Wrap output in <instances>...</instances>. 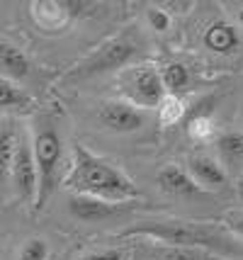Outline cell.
Masks as SVG:
<instances>
[{
	"instance_id": "obj_23",
	"label": "cell",
	"mask_w": 243,
	"mask_h": 260,
	"mask_svg": "<svg viewBox=\"0 0 243 260\" xmlns=\"http://www.w3.org/2000/svg\"><path fill=\"white\" fill-rule=\"evenodd\" d=\"M76 260H127V250L124 248H105L100 253H88L83 258Z\"/></svg>"
},
{
	"instance_id": "obj_26",
	"label": "cell",
	"mask_w": 243,
	"mask_h": 260,
	"mask_svg": "<svg viewBox=\"0 0 243 260\" xmlns=\"http://www.w3.org/2000/svg\"><path fill=\"white\" fill-rule=\"evenodd\" d=\"M241 185H243V178H241Z\"/></svg>"
},
{
	"instance_id": "obj_14",
	"label": "cell",
	"mask_w": 243,
	"mask_h": 260,
	"mask_svg": "<svg viewBox=\"0 0 243 260\" xmlns=\"http://www.w3.org/2000/svg\"><path fill=\"white\" fill-rule=\"evenodd\" d=\"M32 15H34V22L42 29L54 32L58 27L68 22V12L63 8V3H54V0H42V3H32Z\"/></svg>"
},
{
	"instance_id": "obj_9",
	"label": "cell",
	"mask_w": 243,
	"mask_h": 260,
	"mask_svg": "<svg viewBox=\"0 0 243 260\" xmlns=\"http://www.w3.org/2000/svg\"><path fill=\"white\" fill-rule=\"evenodd\" d=\"M202 42L212 54H233L238 44H241V37H238V29L236 24L226 22V20H214L204 29V37Z\"/></svg>"
},
{
	"instance_id": "obj_13",
	"label": "cell",
	"mask_w": 243,
	"mask_h": 260,
	"mask_svg": "<svg viewBox=\"0 0 243 260\" xmlns=\"http://www.w3.org/2000/svg\"><path fill=\"white\" fill-rule=\"evenodd\" d=\"M0 71L8 78H27L32 71V63L22 49L8 44V42H0Z\"/></svg>"
},
{
	"instance_id": "obj_15",
	"label": "cell",
	"mask_w": 243,
	"mask_h": 260,
	"mask_svg": "<svg viewBox=\"0 0 243 260\" xmlns=\"http://www.w3.org/2000/svg\"><path fill=\"white\" fill-rule=\"evenodd\" d=\"M158 73H161L165 95H178L180 90H185L187 83H190V71L180 61H168L163 68H158Z\"/></svg>"
},
{
	"instance_id": "obj_8",
	"label": "cell",
	"mask_w": 243,
	"mask_h": 260,
	"mask_svg": "<svg viewBox=\"0 0 243 260\" xmlns=\"http://www.w3.org/2000/svg\"><path fill=\"white\" fill-rule=\"evenodd\" d=\"M187 175L195 180V185L199 190H221L226 185V180H229V173L221 168L219 160L207 156V153L190 156V160H187Z\"/></svg>"
},
{
	"instance_id": "obj_2",
	"label": "cell",
	"mask_w": 243,
	"mask_h": 260,
	"mask_svg": "<svg viewBox=\"0 0 243 260\" xmlns=\"http://www.w3.org/2000/svg\"><path fill=\"white\" fill-rule=\"evenodd\" d=\"M122 236H146L165 246H183V248H199L209 253H226L231 250L229 236L217 226L197 224V221H183V219H170V221H139Z\"/></svg>"
},
{
	"instance_id": "obj_20",
	"label": "cell",
	"mask_w": 243,
	"mask_h": 260,
	"mask_svg": "<svg viewBox=\"0 0 243 260\" xmlns=\"http://www.w3.org/2000/svg\"><path fill=\"white\" fill-rule=\"evenodd\" d=\"M187 136H190L192 141H199V144L209 141V139L214 136V119H212L209 114H195V117L187 122Z\"/></svg>"
},
{
	"instance_id": "obj_4",
	"label": "cell",
	"mask_w": 243,
	"mask_h": 260,
	"mask_svg": "<svg viewBox=\"0 0 243 260\" xmlns=\"http://www.w3.org/2000/svg\"><path fill=\"white\" fill-rule=\"evenodd\" d=\"M122 90L129 98V105L139 107V110H149V107H158V102L163 100V83L158 68L151 63H139L134 68H127L122 73Z\"/></svg>"
},
{
	"instance_id": "obj_18",
	"label": "cell",
	"mask_w": 243,
	"mask_h": 260,
	"mask_svg": "<svg viewBox=\"0 0 243 260\" xmlns=\"http://www.w3.org/2000/svg\"><path fill=\"white\" fill-rule=\"evenodd\" d=\"M32 105V98L17 88L12 80L0 78V110H24Z\"/></svg>"
},
{
	"instance_id": "obj_16",
	"label": "cell",
	"mask_w": 243,
	"mask_h": 260,
	"mask_svg": "<svg viewBox=\"0 0 243 260\" xmlns=\"http://www.w3.org/2000/svg\"><path fill=\"white\" fill-rule=\"evenodd\" d=\"M17 129L12 124L0 126V182L10 178L12 158H15V148H17Z\"/></svg>"
},
{
	"instance_id": "obj_7",
	"label": "cell",
	"mask_w": 243,
	"mask_h": 260,
	"mask_svg": "<svg viewBox=\"0 0 243 260\" xmlns=\"http://www.w3.org/2000/svg\"><path fill=\"white\" fill-rule=\"evenodd\" d=\"M97 119L105 129L117 132V134H129V132H136L146 124V114L144 110L129 105L124 100H110L102 102L100 110H97Z\"/></svg>"
},
{
	"instance_id": "obj_11",
	"label": "cell",
	"mask_w": 243,
	"mask_h": 260,
	"mask_svg": "<svg viewBox=\"0 0 243 260\" xmlns=\"http://www.w3.org/2000/svg\"><path fill=\"white\" fill-rule=\"evenodd\" d=\"M156 182L165 194H173V197H192L199 194L202 190L195 185V180L187 175L185 168H178V166H165L158 170Z\"/></svg>"
},
{
	"instance_id": "obj_1",
	"label": "cell",
	"mask_w": 243,
	"mask_h": 260,
	"mask_svg": "<svg viewBox=\"0 0 243 260\" xmlns=\"http://www.w3.org/2000/svg\"><path fill=\"white\" fill-rule=\"evenodd\" d=\"M66 182L73 192L83 197H95L112 204H124L139 197V190L124 173L112 168L105 158H97L81 144L73 146V160Z\"/></svg>"
},
{
	"instance_id": "obj_25",
	"label": "cell",
	"mask_w": 243,
	"mask_h": 260,
	"mask_svg": "<svg viewBox=\"0 0 243 260\" xmlns=\"http://www.w3.org/2000/svg\"><path fill=\"white\" fill-rule=\"evenodd\" d=\"M238 22L243 24V8H241V10H238Z\"/></svg>"
},
{
	"instance_id": "obj_12",
	"label": "cell",
	"mask_w": 243,
	"mask_h": 260,
	"mask_svg": "<svg viewBox=\"0 0 243 260\" xmlns=\"http://www.w3.org/2000/svg\"><path fill=\"white\" fill-rule=\"evenodd\" d=\"M217 151H219L221 168L233 170L243 168V134L241 132H224L217 136Z\"/></svg>"
},
{
	"instance_id": "obj_10",
	"label": "cell",
	"mask_w": 243,
	"mask_h": 260,
	"mask_svg": "<svg viewBox=\"0 0 243 260\" xmlns=\"http://www.w3.org/2000/svg\"><path fill=\"white\" fill-rule=\"evenodd\" d=\"M68 212L81 221H102L122 212V204L102 202L95 197H83V194H73L68 200Z\"/></svg>"
},
{
	"instance_id": "obj_21",
	"label": "cell",
	"mask_w": 243,
	"mask_h": 260,
	"mask_svg": "<svg viewBox=\"0 0 243 260\" xmlns=\"http://www.w3.org/2000/svg\"><path fill=\"white\" fill-rule=\"evenodd\" d=\"M47 258H49V246L44 238L24 241L22 250H20V260H47Z\"/></svg>"
},
{
	"instance_id": "obj_19",
	"label": "cell",
	"mask_w": 243,
	"mask_h": 260,
	"mask_svg": "<svg viewBox=\"0 0 243 260\" xmlns=\"http://www.w3.org/2000/svg\"><path fill=\"white\" fill-rule=\"evenodd\" d=\"M158 122L163 126H173L183 119L185 114V102L180 95H163V100L158 102Z\"/></svg>"
},
{
	"instance_id": "obj_5",
	"label": "cell",
	"mask_w": 243,
	"mask_h": 260,
	"mask_svg": "<svg viewBox=\"0 0 243 260\" xmlns=\"http://www.w3.org/2000/svg\"><path fill=\"white\" fill-rule=\"evenodd\" d=\"M134 44L124 39V37H117L105 42L102 46H97L90 56H85L78 66L71 71V78H93L97 73H107V71H117V68L127 66L131 56H134Z\"/></svg>"
},
{
	"instance_id": "obj_22",
	"label": "cell",
	"mask_w": 243,
	"mask_h": 260,
	"mask_svg": "<svg viewBox=\"0 0 243 260\" xmlns=\"http://www.w3.org/2000/svg\"><path fill=\"white\" fill-rule=\"evenodd\" d=\"M146 17H149V24L156 32H168L170 29V15L163 10V8H149Z\"/></svg>"
},
{
	"instance_id": "obj_3",
	"label": "cell",
	"mask_w": 243,
	"mask_h": 260,
	"mask_svg": "<svg viewBox=\"0 0 243 260\" xmlns=\"http://www.w3.org/2000/svg\"><path fill=\"white\" fill-rule=\"evenodd\" d=\"M29 144H32L37 175H39V194H37L34 207H42L56 187L58 163H61V156H63V141H61L58 132L51 124H42L37 126Z\"/></svg>"
},
{
	"instance_id": "obj_24",
	"label": "cell",
	"mask_w": 243,
	"mask_h": 260,
	"mask_svg": "<svg viewBox=\"0 0 243 260\" xmlns=\"http://www.w3.org/2000/svg\"><path fill=\"white\" fill-rule=\"evenodd\" d=\"M224 221H226V226L231 229L236 236L243 238V212H226V216H224Z\"/></svg>"
},
{
	"instance_id": "obj_17",
	"label": "cell",
	"mask_w": 243,
	"mask_h": 260,
	"mask_svg": "<svg viewBox=\"0 0 243 260\" xmlns=\"http://www.w3.org/2000/svg\"><path fill=\"white\" fill-rule=\"evenodd\" d=\"M153 260H224L217 253L199 248H183V246H161L151 250Z\"/></svg>"
},
{
	"instance_id": "obj_6",
	"label": "cell",
	"mask_w": 243,
	"mask_h": 260,
	"mask_svg": "<svg viewBox=\"0 0 243 260\" xmlns=\"http://www.w3.org/2000/svg\"><path fill=\"white\" fill-rule=\"evenodd\" d=\"M10 178L17 194L27 204L34 207L37 194H39V175H37L34 156H32V144L24 134H17V148H15V158H12Z\"/></svg>"
}]
</instances>
